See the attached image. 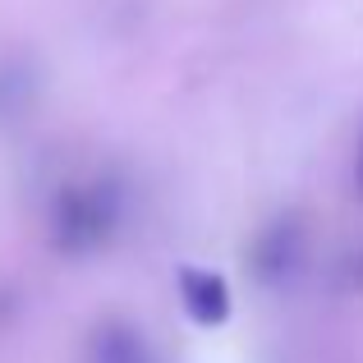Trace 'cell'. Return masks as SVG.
<instances>
[{
    "label": "cell",
    "instance_id": "1",
    "mask_svg": "<svg viewBox=\"0 0 363 363\" xmlns=\"http://www.w3.org/2000/svg\"><path fill=\"white\" fill-rule=\"evenodd\" d=\"M184 303H189V313H194L198 322H225V313H230V290H225V281L221 276H212V272H184Z\"/></svg>",
    "mask_w": 363,
    "mask_h": 363
}]
</instances>
